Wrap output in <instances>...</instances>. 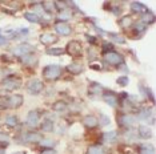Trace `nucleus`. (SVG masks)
<instances>
[{
  "mask_svg": "<svg viewBox=\"0 0 156 154\" xmlns=\"http://www.w3.org/2000/svg\"><path fill=\"white\" fill-rule=\"evenodd\" d=\"M150 117H151V116H150V110L143 109V110H141L140 113H139V117H137V118H139V120H145V121H147Z\"/></svg>",
  "mask_w": 156,
  "mask_h": 154,
  "instance_id": "7c9ffc66",
  "label": "nucleus"
},
{
  "mask_svg": "<svg viewBox=\"0 0 156 154\" xmlns=\"http://www.w3.org/2000/svg\"><path fill=\"white\" fill-rule=\"evenodd\" d=\"M54 121H51L49 118H47V120H44L43 122H41V130L43 132H54Z\"/></svg>",
  "mask_w": 156,
  "mask_h": 154,
  "instance_id": "a211bd4d",
  "label": "nucleus"
},
{
  "mask_svg": "<svg viewBox=\"0 0 156 154\" xmlns=\"http://www.w3.org/2000/svg\"><path fill=\"white\" fill-rule=\"evenodd\" d=\"M132 23H133L132 17H131V16H126V17H123V19L120 20V27H122V28H128V27L132 25Z\"/></svg>",
  "mask_w": 156,
  "mask_h": 154,
  "instance_id": "5701e85b",
  "label": "nucleus"
},
{
  "mask_svg": "<svg viewBox=\"0 0 156 154\" xmlns=\"http://www.w3.org/2000/svg\"><path fill=\"white\" fill-rule=\"evenodd\" d=\"M43 137H41L40 133H36V132H28L24 134V138L23 141L24 142H30V143H34V142H40Z\"/></svg>",
  "mask_w": 156,
  "mask_h": 154,
  "instance_id": "1a4fd4ad",
  "label": "nucleus"
},
{
  "mask_svg": "<svg viewBox=\"0 0 156 154\" xmlns=\"http://www.w3.org/2000/svg\"><path fill=\"white\" fill-rule=\"evenodd\" d=\"M16 32H15V31H12V29H9V31H7V32H5V38L7 37H8V38H13V37H16Z\"/></svg>",
  "mask_w": 156,
  "mask_h": 154,
  "instance_id": "f704fd0d",
  "label": "nucleus"
},
{
  "mask_svg": "<svg viewBox=\"0 0 156 154\" xmlns=\"http://www.w3.org/2000/svg\"><path fill=\"white\" fill-rule=\"evenodd\" d=\"M34 51H35V48L32 47V45L27 44V43H22L19 45H16V47L12 49L13 55L19 56V57H24V56H27V55L34 53Z\"/></svg>",
  "mask_w": 156,
  "mask_h": 154,
  "instance_id": "7ed1b4c3",
  "label": "nucleus"
},
{
  "mask_svg": "<svg viewBox=\"0 0 156 154\" xmlns=\"http://www.w3.org/2000/svg\"><path fill=\"white\" fill-rule=\"evenodd\" d=\"M55 31L58 35H62V36H68L72 32V28H71L69 24H67L66 22H59L55 24Z\"/></svg>",
  "mask_w": 156,
  "mask_h": 154,
  "instance_id": "39448f33",
  "label": "nucleus"
},
{
  "mask_svg": "<svg viewBox=\"0 0 156 154\" xmlns=\"http://www.w3.org/2000/svg\"><path fill=\"white\" fill-rule=\"evenodd\" d=\"M135 121H136V118H135L133 116H129V114L122 116V120H120V122H122L123 126H127V128L132 126V125L135 124Z\"/></svg>",
  "mask_w": 156,
  "mask_h": 154,
  "instance_id": "dca6fc26",
  "label": "nucleus"
},
{
  "mask_svg": "<svg viewBox=\"0 0 156 154\" xmlns=\"http://www.w3.org/2000/svg\"><path fill=\"white\" fill-rule=\"evenodd\" d=\"M44 89V84L40 80H32V81L28 82V92L32 94H37Z\"/></svg>",
  "mask_w": 156,
  "mask_h": 154,
  "instance_id": "0eeeda50",
  "label": "nucleus"
},
{
  "mask_svg": "<svg viewBox=\"0 0 156 154\" xmlns=\"http://www.w3.org/2000/svg\"><path fill=\"white\" fill-rule=\"evenodd\" d=\"M83 124H84V126L88 128V129H95L99 125V120L95 117V116L87 114L86 117L83 118Z\"/></svg>",
  "mask_w": 156,
  "mask_h": 154,
  "instance_id": "9d476101",
  "label": "nucleus"
},
{
  "mask_svg": "<svg viewBox=\"0 0 156 154\" xmlns=\"http://www.w3.org/2000/svg\"><path fill=\"white\" fill-rule=\"evenodd\" d=\"M39 112L37 110H31L30 113H28L27 116V124L30 125V126H32L35 128L37 125V122H39Z\"/></svg>",
  "mask_w": 156,
  "mask_h": 154,
  "instance_id": "ddd939ff",
  "label": "nucleus"
},
{
  "mask_svg": "<svg viewBox=\"0 0 156 154\" xmlns=\"http://www.w3.org/2000/svg\"><path fill=\"white\" fill-rule=\"evenodd\" d=\"M91 68L92 69H100V66L96 65V64H91Z\"/></svg>",
  "mask_w": 156,
  "mask_h": 154,
  "instance_id": "79ce46f5",
  "label": "nucleus"
},
{
  "mask_svg": "<svg viewBox=\"0 0 156 154\" xmlns=\"http://www.w3.org/2000/svg\"><path fill=\"white\" fill-rule=\"evenodd\" d=\"M16 33H17V35H27V33H28V29H27V28H22V29L17 31Z\"/></svg>",
  "mask_w": 156,
  "mask_h": 154,
  "instance_id": "a19ab883",
  "label": "nucleus"
},
{
  "mask_svg": "<svg viewBox=\"0 0 156 154\" xmlns=\"http://www.w3.org/2000/svg\"><path fill=\"white\" fill-rule=\"evenodd\" d=\"M83 69H84V66L81 64H77V62H72V64H69L67 66V71L69 73H73V75H79V73H81Z\"/></svg>",
  "mask_w": 156,
  "mask_h": 154,
  "instance_id": "f3484780",
  "label": "nucleus"
},
{
  "mask_svg": "<svg viewBox=\"0 0 156 154\" xmlns=\"http://www.w3.org/2000/svg\"><path fill=\"white\" fill-rule=\"evenodd\" d=\"M40 145L43 146V148L51 149L52 146L55 145V141H54V139H51V138H44V139H41V141H40Z\"/></svg>",
  "mask_w": 156,
  "mask_h": 154,
  "instance_id": "a878e982",
  "label": "nucleus"
},
{
  "mask_svg": "<svg viewBox=\"0 0 156 154\" xmlns=\"http://www.w3.org/2000/svg\"><path fill=\"white\" fill-rule=\"evenodd\" d=\"M67 52L73 56V57H77V56H81L83 55V47L79 41L73 40V41H69L68 45H67Z\"/></svg>",
  "mask_w": 156,
  "mask_h": 154,
  "instance_id": "20e7f679",
  "label": "nucleus"
},
{
  "mask_svg": "<svg viewBox=\"0 0 156 154\" xmlns=\"http://www.w3.org/2000/svg\"><path fill=\"white\" fill-rule=\"evenodd\" d=\"M5 124L11 128H15L17 124H19V118L16 116H7L5 117Z\"/></svg>",
  "mask_w": 156,
  "mask_h": 154,
  "instance_id": "412c9836",
  "label": "nucleus"
},
{
  "mask_svg": "<svg viewBox=\"0 0 156 154\" xmlns=\"http://www.w3.org/2000/svg\"><path fill=\"white\" fill-rule=\"evenodd\" d=\"M7 44V38H5V36L2 33V31H0V47L2 45H5Z\"/></svg>",
  "mask_w": 156,
  "mask_h": 154,
  "instance_id": "c9c22d12",
  "label": "nucleus"
},
{
  "mask_svg": "<svg viewBox=\"0 0 156 154\" xmlns=\"http://www.w3.org/2000/svg\"><path fill=\"white\" fill-rule=\"evenodd\" d=\"M120 152L124 153V154H131V153L133 152V150H132V149H123L122 146H120Z\"/></svg>",
  "mask_w": 156,
  "mask_h": 154,
  "instance_id": "58836bf2",
  "label": "nucleus"
},
{
  "mask_svg": "<svg viewBox=\"0 0 156 154\" xmlns=\"http://www.w3.org/2000/svg\"><path fill=\"white\" fill-rule=\"evenodd\" d=\"M86 37H87V40H88V41H90V43H91V44H92V43H94V44H95V43H96V37H92V36H90V35H87V36H86Z\"/></svg>",
  "mask_w": 156,
  "mask_h": 154,
  "instance_id": "ea45409f",
  "label": "nucleus"
},
{
  "mask_svg": "<svg viewBox=\"0 0 156 154\" xmlns=\"http://www.w3.org/2000/svg\"><path fill=\"white\" fill-rule=\"evenodd\" d=\"M112 51H115V49H113L112 43H107V44L103 45V52H104V55L108 53V52H112Z\"/></svg>",
  "mask_w": 156,
  "mask_h": 154,
  "instance_id": "72a5a7b5",
  "label": "nucleus"
},
{
  "mask_svg": "<svg viewBox=\"0 0 156 154\" xmlns=\"http://www.w3.org/2000/svg\"><path fill=\"white\" fill-rule=\"evenodd\" d=\"M52 109L55 112H64L67 109V104L64 101H58V102H55L52 105Z\"/></svg>",
  "mask_w": 156,
  "mask_h": 154,
  "instance_id": "4be33fe9",
  "label": "nucleus"
},
{
  "mask_svg": "<svg viewBox=\"0 0 156 154\" xmlns=\"http://www.w3.org/2000/svg\"><path fill=\"white\" fill-rule=\"evenodd\" d=\"M62 73H63L62 66L55 65V64H54V65H47V66H45V68L43 69V76H44L47 80H49V81L59 79V77L62 76Z\"/></svg>",
  "mask_w": 156,
  "mask_h": 154,
  "instance_id": "f257e3e1",
  "label": "nucleus"
},
{
  "mask_svg": "<svg viewBox=\"0 0 156 154\" xmlns=\"http://www.w3.org/2000/svg\"><path fill=\"white\" fill-rule=\"evenodd\" d=\"M147 29V25H145V24H143V23H137L136 25H135V31H137V32H140V33H143L144 31Z\"/></svg>",
  "mask_w": 156,
  "mask_h": 154,
  "instance_id": "473e14b6",
  "label": "nucleus"
},
{
  "mask_svg": "<svg viewBox=\"0 0 156 154\" xmlns=\"http://www.w3.org/2000/svg\"><path fill=\"white\" fill-rule=\"evenodd\" d=\"M20 86V80L17 77H13V76H9L8 79H5L3 81V88L4 89H8V90H13V89H17Z\"/></svg>",
  "mask_w": 156,
  "mask_h": 154,
  "instance_id": "423d86ee",
  "label": "nucleus"
},
{
  "mask_svg": "<svg viewBox=\"0 0 156 154\" xmlns=\"http://www.w3.org/2000/svg\"><path fill=\"white\" fill-rule=\"evenodd\" d=\"M137 134H139L140 138H144V139H148L152 137V132L147 125H140L139 129H137Z\"/></svg>",
  "mask_w": 156,
  "mask_h": 154,
  "instance_id": "4468645a",
  "label": "nucleus"
},
{
  "mask_svg": "<svg viewBox=\"0 0 156 154\" xmlns=\"http://www.w3.org/2000/svg\"><path fill=\"white\" fill-rule=\"evenodd\" d=\"M116 138H118V134H116V132H107L103 134V139H104V142H115Z\"/></svg>",
  "mask_w": 156,
  "mask_h": 154,
  "instance_id": "6ab92c4d",
  "label": "nucleus"
},
{
  "mask_svg": "<svg viewBox=\"0 0 156 154\" xmlns=\"http://www.w3.org/2000/svg\"><path fill=\"white\" fill-rule=\"evenodd\" d=\"M116 82L119 84L120 86H126V85H128V82H129V79L127 76H120L118 80H116Z\"/></svg>",
  "mask_w": 156,
  "mask_h": 154,
  "instance_id": "c756f323",
  "label": "nucleus"
},
{
  "mask_svg": "<svg viewBox=\"0 0 156 154\" xmlns=\"http://www.w3.org/2000/svg\"><path fill=\"white\" fill-rule=\"evenodd\" d=\"M104 60L107 61L109 65H115V66H120V65L124 64L123 55H120L119 52H116V51H112V52L105 53L104 55Z\"/></svg>",
  "mask_w": 156,
  "mask_h": 154,
  "instance_id": "f03ea898",
  "label": "nucleus"
},
{
  "mask_svg": "<svg viewBox=\"0 0 156 154\" xmlns=\"http://www.w3.org/2000/svg\"><path fill=\"white\" fill-rule=\"evenodd\" d=\"M40 41L45 45H49V44H55L58 41V36L54 33H49V32H45V33H41L40 35Z\"/></svg>",
  "mask_w": 156,
  "mask_h": 154,
  "instance_id": "9b49d317",
  "label": "nucleus"
},
{
  "mask_svg": "<svg viewBox=\"0 0 156 154\" xmlns=\"http://www.w3.org/2000/svg\"><path fill=\"white\" fill-rule=\"evenodd\" d=\"M140 154H156L155 153V148L152 145H141L139 149Z\"/></svg>",
  "mask_w": 156,
  "mask_h": 154,
  "instance_id": "aec40b11",
  "label": "nucleus"
},
{
  "mask_svg": "<svg viewBox=\"0 0 156 154\" xmlns=\"http://www.w3.org/2000/svg\"><path fill=\"white\" fill-rule=\"evenodd\" d=\"M23 104V96L20 94H12L7 99V106L9 108H19Z\"/></svg>",
  "mask_w": 156,
  "mask_h": 154,
  "instance_id": "6e6552de",
  "label": "nucleus"
},
{
  "mask_svg": "<svg viewBox=\"0 0 156 154\" xmlns=\"http://www.w3.org/2000/svg\"><path fill=\"white\" fill-rule=\"evenodd\" d=\"M131 9H132V12H136V13H145L148 11L147 7H145L144 4H141L140 2H132L131 3Z\"/></svg>",
  "mask_w": 156,
  "mask_h": 154,
  "instance_id": "2eb2a0df",
  "label": "nucleus"
},
{
  "mask_svg": "<svg viewBox=\"0 0 156 154\" xmlns=\"http://www.w3.org/2000/svg\"><path fill=\"white\" fill-rule=\"evenodd\" d=\"M47 53L51 55V56H62L64 53V51H63L62 48H49L47 51Z\"/></svg>",
  "mask_w": 156,
  "mask_h": 154,
  "instance_id": "c85d7f7f",
  "label": "nucleus"
},
{
  "mask_svg": "<svg viewBox=\"0 0 156 154\" xmlns=\"http://www.w3.org/2000/svg\"><path fill=\"white\" fill-rule=\"evenodd\" d=\"M101 122H103V124H105V125H108V124H109V118L107 117V116L103 114V116H101Z\"/></svg>",
  "mask_w": 156,
  "mask_h": 154,
  "instance_id": "4c0bfd02",
  "label": "nucleus"
},
{
  "mask_svg": "<svg viewBox=\"0 0 156 154\" xmlns=\"http://www.w3.org/2000/svg\"><path fill=\"white\" fill-rule=\"evenodd\" d=\"M87 154H105V152L101 146H91V148L88 149Z\"/></svg>",
  "mask_w": 156,
  "mask_h": 154,
  "instance_id": "b1692460",
  "label": "nucleus"
},
{
  "mask_svg": "<svg viewBox=\"0 0 156 154\" xmlns=\"http://www.w3.org/2000/svg\"><path fill=\"white\" fill-rule=\"evenodd\" d=\"M103 99H104V101L109 106H116V105H118V97H116V93H113V92H109V90L104 92Z\"/></svg>",
  "mask_w": 156,
  "mask_h": 154,
  "instance_id": "f8f14e48",
  "label": "nucleus"
},
{
  "mask_svg": "<svg viewBox=\"0 0 156 154\" xmlns=\"http://www.w3.org/2000/svg\"><path fill=\"white\" fill-rule=\"evenodd\" d=\"M0 154H4V152H0Z\"/></svg>",
  "mask_w": 156,
  "mask_h": 154,
  "instance_id": "c03bdc74",
  "label": "nucleus"
},
{
  "mask_svg": "<svg viewBox=\"0 0 156 154\" xmlns=\"http://www.w3.org/2000/svg\"><path fill=\"white\" fill-rule=\"evenodd\" d=\"M24 17H26L30 23H37L39 22V16L36 13H32V12H26L24 13Z\"/></svg>",
  "mask_w": 156,
  "mask_h": 154,
  "instance_id": "393cba45",
  "label": "nucleus"
},
{
  "mask_svg": "<svg viewBox=\"0 0 156 154\" xmlns=\"http://www.w3.org/2000/svg\"><path fill=\"white\" fill-rule=\"evenodd\" d=\"M13 154H27L26 152H16V153H13Z\"/></svg>",
  "mask_w": 156,
  "mask_h": 154,
  "instance_id": "37998d69",
  "label": "nucleus"
},
{
  "mask_svg": "<svg viewBox=\"0 0 156 154\" xmlns=\"http://www.w3.org/2000/svg\"><path fill=\"white\" fill-rule=\"evenodd\" d=\"M22 60L24 64H35L36 62V57L34 56V53H31V55H27L24 57H22Z\"/></svg>",
  "mask_w": 156,
  "mask_h": 154,
  "instance_id": "cd10ccee",
  "label": "nucleus"
},
{
  "mask_svg": "<svg viewBox=\"0 0 156 154\" xmlns=\"http://www.w3.org/2000/svg\"><path fill=\"white\" fill-rule=\"evenodd\" d=\"M41 5H43V8L45 9V12H49V13H51V12H54L55 11V2H45V3H43V4H41Z\"/></svg>",
  "mask_w": 156,
  "mask_h": 154,
  "instance_id": "bb28decb",
  "label": "nucleus"
},
{
  "mask_svg": "<svg viewBox=\"0 0 156 154\" xmlns=\"http://www.w3.org/2000/svg\"><path fill=\"white\" fill-rule=\"evenodd\" d=\"M109 36H111L113 40L116 41V43H119V44H123V43H126V40H124V37L122 36H119V35H116V33H108Z\"/></svg>",
  "mask_w": 156,
  "mask_h": 154,
  "instance_id": "2f4dec72",
  "label": "nucleus"
},
{
  "mask_svg": "<svg viewBox=\"0 0 156 154\" xmlns=\"http://www.w3.org/2000/svg\"><path fill=\"white\" fill-rule=\"evenodd\" d=\"M40 154H56V152L54 149H43L40 152Z\"/></svg>",
  "mask_w": 156,
  "mask_h": 154,
  "instance_id": "e433bc0d",
  "label": "nucleus"
}]
</instances>
